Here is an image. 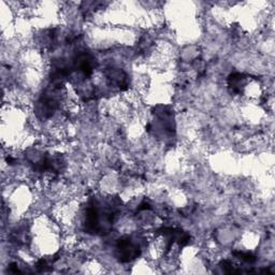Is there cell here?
<instances>
[{
  "label": "cell",
  "instance_id": "1",
  "mask_svg": "<svg viewBox=\"0 0 275 275\" xmlns=\"http://www.w3.org/2000/svg\"><path fill=\"white\" fill-rule=\"evenodd\" d=\"M119 203L116 200L108 202L107 206H99V203L91 202L86 210L84 227L87 234L105 235L112 229L113 223L118 211Z\"/></svg>",
  "mask_w": 275,
  "mask_h": 275
},
{
  "label": "cell",
  "instance_id": "2",
  "mask_svg": "<svg viewBox=\"0 0 275 275\" xmlns=\"http://www.w3.org/2000/svg\"><path fill=\"white\" fill-rule=\"evenodd\" d=\"M141 254L138 243L129 237H125L119 240L116 245V257L121 263H129L138 258Z\"/></svg>",
  "mask_w": 275,
  "mask_h": 275
},
{
  "label": "cell",
  "instance_id": "3",
  "mask_svg": "<svg viewBox=\"0 0 275 275\" xmlns=\"http://www.w3.org/2000/svg\"><path fill=\"white\" fill-rule=\"evenodd\" d=\"M246 76L243 73H232L228 77V87L231 94L241 95Z\"/></svg>",
  "mask_w": 275,
  "mask_h": 275
},
{
  "label": "cell",
  "instance_id": "4",
  "mask_svg": "<svg viewBox=\"0 0 275 275\" xmlns=\"http://www.w3.org/2000/svg\"><path fill=\"white\" fill-rule=\"evenodd\" d=\"M234 255L237 258L241 259L242 262L248 263V264H254L257 260V257L255 255H254V254L250 253V252H241V251L234 252Z\"/></svg>",
  "mask_w": 275,
  "mask_h": 275
},
{
  "label": "cell",
  "instance_id": "5",
  "mask_svg": "<svg viewBox=\"0 0 275 275\" xmlns=\"http://www.w3.org/2000/svg\"><path fill=\"white\" fill-rule=\"evenodd\" d=\"M9 271H10L11 273H14V274H19V273H22V272H20V270L18 269V266H17L16 264H14V263H12V264L9 265Z\"/></svg>",
  "mask_w": 275,
  "mask_h": 275
}]
</instances>
